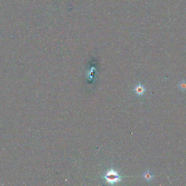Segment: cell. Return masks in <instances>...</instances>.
Instances as JSON below:
<instances>
[{
  "label": "cell",
  "mask_w": 186,
  "mask_h": 186,
  "mask_svg": "<svg viewBox=\"0 0 186 186\" xmlns=\"http://www.w3.org/2000/svg\"><path fill=\"white\" fill-rule=\"evenodd\" d=\"M103 178L107 181V183H109L111 185L115 184L122 181V177L113 169L107 171L103 176Z\"/></svg>",
  "instance_id": "1"
},
{
  "label": "cell",
  "mask_w": 186,
  "mask_h": 186,
  "mask_svg": "<svg viewBox=\"0 0 186 186\" xmlns=\"http://www.w3.org/2000/svg\"><path fill=\"white\" fill-rule=\"evenodd\" d=\"M145 87L140 83L138 84L137 86H136V87L134 89V92L139 96H143L145 92Z\"/></svg>",
  "instance_id": "2"
},
{
  "label": "cell",
  "mask_w": 186,
  "mask_h": 186,
  "mask_svg": "<svg viewBox=\"0 0 186 186\" xmlns=\"http://www.w3.org/2000/svg\"><path fill=\"white\" fill-rule=\"evenodd\" d=\"M143 177H144V178L146 181L149 182V181H151L152 180L154 175H153V174L150 171L147 170L145 173H144Z\"/></svg>",
  "instance_id": "3"
},
{
  "label": "cell",
  "mask_w": 186,
  "mask_h": 186,
  "mask_svg": "<svg viewBox=\"0 0 186 186\" xmlns=\"http://www.w3.org/2000/svg\"><path fill=\"white\" fill-rule=\"evenodd\" d=\"M178 87L182 91L186 90V81H182L179 84Z\"/></svg>",
  "instance_id": "4"
}]
</instances>
